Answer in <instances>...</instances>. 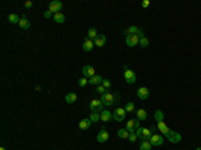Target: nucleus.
<instances>
[{
  "mask_svg": "<svg viewBox=\"0 0 201 150\" xmlns=\"http://www.w3.org/2000/svg\"><path fill=\"white\" fill-rule=\"evenodd\" d=\"M123 78H125L126 83H129V85H134V83H136V74H134V71H131L126 65L123 66Z\"/></svg>",
  "mask_w": 201,
  "mask_h": 150,
  "instance_id": "obj_1",
  "label": "nucleus"
},
{
  "mask_svg": "<svg viewBox=\"0 0 201 150\" xmlns=\"http://www.w3.org/2000/svg\"><path fill=\"white\" fill-rule=\"evenodd\" d=\"M101 102H102V103H103L106 107L113 106V105H114V102H115V97H114V94H111V93H109V91H106L105 94H102V97H101Z\"/></svg>",
  "mask_w": 201,
  "mask_h": 150,
  "instance_id": "obj_2",
  "label": "nucleus"
},
{
  "mask_svg": "<svg viewBox=\"0 0 201 150\" xmlns=\"http://www.w3.org/2000/svg\"><path fill=\"white\" fill-rule=\"evenodd\" d=\"M137 135H138V138H141V140H145V141H149L150 137L153 135V131H151L150 129H148V127H139V129H137Z\"/></svg>",
  "mask_w": 201,
  "mask_h": 150,
  "instance_id": "obj_3",
  "label": "nucleus"
},
{
  "mask_svg": "<svg viewBox=\"0 0 201 150\" xmlns=\"http://www.w3.org/2000/svg\"><path fill=\"white\" fill-rule=\"evenodd\" d=\"M89 107H90V110H91V113H102L103 111L105 105L101 102V99H93V101L90 102Z\"/></svg>",
  "mask_w": 201,
  "mask_h": 150,
  "instance_id": "obj_4",
  "label": "nucleus"
},
{
  "mask_svg": "<svg viewBox=\"0 0 201 150\" xmlns=\"http://www.w3.org/2000/svg\"><path fill=\"white\" fill-rule=\"evenodd\" d=\"M137 129H139V121L137 118H133L130 119V121H128V123H126V130H128L129 133H136Z\"/></svg>",
  "mask_w": 201,
  "mask_h": 150,
  "instance_id": "obj_5",
  "label": "nucleus"
},
{
  "mask_svg": "<svg viewBox=\"0 0 201 150\" xmlns=\"http://www.w3.org/2000/svg\"><path fill=\"white\" fill-rule=\"evenodd\" d=\"M165 137H166L168 140H169V142H172V143H178L181 140H182V137H181L180 133L173 131V130H169V133H168Z\"/></svg>",
  "mask_w": 201,
  "mask_h": 150,
  "instance_id": "obj_6",
  "label": "nucleus"
},
{
  "mask_svg": "<svg viewBox=\"0 0 201 150\" xmlns=\"http://www.w3.org/2000/svg\"><path fill=\"white\" fill-rule=\"evenodd\" d=\"M125 115H126V110L123 109V107H117V109L114 110V113H113V118L117 122H122Z\"/></svg>",
  "mask_w": 201,
  "mask_h": 150,
  "instance_id": "obj_7",
  "label": "nucleus"
},
{
  "mask_svg": "<svg viewBox=\"0 0 201 150\" xmlns=\"http://www.w3.org/2000/svg\"><path fill=\"white\" fill-rule=\"evenodd\" d=\"M63 4L62 1H59V0H52V1L50 3V5H48V11H51L52 13H59V11L62 10Z\"/></svg>",
  "mask_w": 201,
  "mask_h": 150,
  "instance_id": "obj_8",
  "label": "nucleus"
},
{
  "mask_svg": "<svg viewBox=\"0 0 201 150\" xmlns=\"http://www.w3.org/2000/svg\"><path fill=\"white\" fill-rule=\"evenodd\" d=\"M164 137L162 135H158V134H153L150 137L149 142L151 143V146H161L162 143H164Z\"/></svg>",
  "mask_w": 201,
  "mask_h": 150,
  "instance_id": "obj_9",
  "label": "nucleus"
},
{
  "mask_svg": "<svg viewBox=\"0 0 201 150\" xmlns=\"http://www.w3.org/2000/svg\"><path fill=\"white\" fill-rule=\"evenodd\" d=\"M82 74H83L85 78H93L95 75V70H94L93 66L86 65V66H83V68H82Z\"/></svg>",
  "mask_w": 201,
  "mask_h": 150,
  "instance_id": "obj_10",
  "label": "nucleus"
},
{
  "mask_svg": "<svg viewBox=\"0 0 201 150\" xmlns=\"http://www.w3.org/2000/svg\"><path fill=\"white\" fill-rule=\"evenodd\" d=\"M137 44H139V38L137 35H129V36H126V46L128 47H134Z\"/></svg>",
  "mask_w": 201,
  "mask_h": 150,
  "instance_id": "obj_11",
  "label": "nucleus"
},
{
  "mask_svg": "<svg viewBox=\"0 0 201 150\" xmlns=\"http://www.w3.org/2000/svg\"><path fill=\"white\" fill-rule=\"evenodd\" d=\"M109 137H110L109 131H107V130H105V129H102L101 131L98 133V135H97V140H98V142H99V143H105V142H107V140H109Z\"/></svg>",
  "mask_w": 201,
  "mask_h": 150,
  "instance_id": "obj_12",
  "label": "nucleus"
},
{
  "mask_svg": "<svg viewBox=\"0 0 201 150\" xmlns=\"http://www.w3.org/2000/svg\"><path fill=\"white\" fill-rule=\"evenodd\" d=\"M149 95H150V93L146 87H139L138 90H137V97H138L139 99H148Z\"/></svg>",
  "mask_w": 201,
  "mask_h": 150,
  "instance_id": "obj_13",
  "label": "nucleus"
},
{
  "mask_svg": "<svg viewBox=\"0 0 201 150\" xmlns=\"http://www.w3.org/2000/svg\"><path fill=\"white\" fill-rule=\"evenodd\" d=\"M94 40H91V39H89V38H86L83 40V50L85 51H87V52H90V51H93V48H94Z\"/></svg>",
  "mask_w": 201,
  "mask_h": 150,
  "instance_id": "obj_14",
  "label": "nucleus"
},
{
  "mask_svg": "<svg viewBox=\"0 0 201 150\" xmlns=\"http://www.w3.org/2000/svg\"><path fill=\"white\" fill-rule=\"evenodd\" d=\"M113 114L109 111V110H103V111L101 113V121H103V122H110V121H113Z\"/></svg>",
  "mask_w": 201,
  "mask_h": 150,
  "instance_id": "obj_15",
  "label": "nucleus"
},
{
  "mask_svg": "<svg viewBox=\"0 0 201 150\" xmlns=\"http://www.w3.org/2000/svg\"><path fill=\"white\" fill-rule=\"evenodd\" d=\"M19 27H20L22 30H28L30 27H31V23H30V20L26 18V16H22V20L19 22Z\"/></svg>",
  "mask_w": 201,
  "mask_h": 150,
  "instance_id": "obj_16",
  "label": "nucleus"
},
{
  "mask_svg": "<svg viewBox=\"0 0 201 150\" xmlns=\"http://www.w3.org/2000/svg\"><path fill=\"white\" fill-rule=\"evenodd\" d=\"M102 80H103V78H102L101 75L95 74L94 76L89 79V83H90V85H93V86H98V85H101V83H102Z\"/></svg>",
  "mask_w": 201,
  "mask_h": 150,
  "instance_id": "obj_17",
  "label": "nucleus"
},
{
  "mask_svg": "<svg viewBox=\"0 0 201 150\" xmlns=\"http://www.w3.org/2000/svg\"><path fill=\"white\" fill-rule=\"evenodd\" d=\"M90 126H91V119H82V121L81 122H79V129H81V130H87V129H89V127Z\"/></svg>",
  "mask_w": 201,
  "mask_h": 150,
  "instance_id": "obj_18",
  "label": "nucleus"
},
{
  "mask_svg": "<svg viewBox=\"0 0 201 150\" xmlns=\"http://www.w3.org/2000/svg\"><path fill=\"white\" fill-rule=\"evenodd\" d=\"M136 115H137V119H138V121H145V119H148V113L145 111L144 109H138V110H137Z\"/></svg>",
  "mask_w": 201,
  "mask_h": 150,
  "instance_id": "obj_19",
  "label": "nucleus"
},
{
  "mask_svg": "<svg viewBox=\"0 0 201 150\" xmlns=\"http://www.w3.org/2000/svg\"><path fill=\"white\" fill-rule=\"evenodd\" d=\"M105 43H106V36L105 35H98L97 39L94 40V44L97 47H103Z\"/></svg>",
  "mask_w": 201,
  "mask_h": 150,
  "instance_id": "obj_20",
  "label": "nucleus"
},
{
  "mask_svg": "<svg viewBox=\"0 0 201 150\" xmlns=\"http://www.w3.org/2000/svg\"><path fill=\"white\" fill-rule=\"evenodd\" d=\"M20 20H22V18H19V15H16V13H10L8 15V22L11 24H19Z\"/></svg>",
  "mask_w": 201,
  "mask_h": 150,
  "instance_id": "obj_21",
  "label": "nucleus"
},
{
  "mask_svg": "<svg viewBox=\"0 0 201 150\" xmlns=\"http://www.w3.org/2000/svg\"><path fill=\"white\" fill-rule=\"evenodd\" d=\"M52 20L55 22V23H65V20H66V16L63 15L62 12H59V13H55L54 16H52Z\"/></svg>",
  "mask_w": 201,
  "mask_h": 150,
  "instance_id": "obj_22",
  "label": "nucleus"
},
{
  "mask_svg": "<svg viewBox=\"0 0 201 150\" xmlns=\"http://www.w3.org/2000/svg\"><path fill=\"white\" fill-rule=\"evenodd\" d=\"M65 99H66V102L67 103H74V102H76V99H78V97H76V94L75 93H68L67 95L65 97Z\"/></svg>",
  "mask_w": 201,
  "mask_h": 150,
  "instance_id": "obj_23",
  "label": "nucleus"
},
{
  "mask_svg": "<svg viewBox=\"0 0 201 150\" xmlns=\"http://www.w3.org/2000/svg\"><path fill=\"white\" fill-rule=\"evenodd\" d=\"M157 126H158V130H159V131H161L164 135H166L168 133H169V130H170L169 127H168L164 123V121H162V122H158V123H157Z\"/></svg>",
  "mask_w": 201,
  "mask_h": 150,
  "instance_id": "obj_24",
  "label": "nucleus"
},
{
  "mask_svg": "<svg viewBox=\"0 0 201 150\" xmlns=\"http://www.w3.org/2000/svg\"><path fill=\"white\" fill-rule=\"evenodd\" d=\"M138 30H139V28H137L136 26H130L125 32H123V34H125L126 36H129V35H136L137 32H138Z\"/></svg>",
  "mask_w": 201,
  "mask_h": 150,
  "instance_id": "obj_25",
  "label": "nucleus"
},
{
  "mask_svg": "<svg viewBox=\"0 0 201 150\" xmlns=\"http://www.w3.org/2000/svg\"><path fill=\"white\" fill-rule=\"evenodd\" d=\"M129 135H130V133H129L126 129H119V130H118V137H119V138L129 140Z\"/></svg>",
  "mask_w": 201,
  "mask_h": 150,
  "instance_id": "obj_26",
  "label": "nucleus"
},
{
  "mask_svg": "<svg viewBox=\"0 0 201 150\" xmlns=\"http://www.w3.org/2000/svg\"><path fill=\"white\" fill-rule=\"evenodd\" d=\"M139 150H151V143L149 142V141L142 140L141 145H139Z\"/></svg>",
  "mask_w": 201,
  "mask_h": 150,
  "instance_id": "obj_27",
  "label": "nucleus"
},
{
  "mask_svg": "<svg viewBox=\"0 0 201 150\" xmlns=\"http://www.w3.org/2000/svg\"><path fill=\"white\" fill-rule=\"evenodd\" d=\"M97 36H98L97 30H95V28H90L89 32H87V38L91 39V40H95V39H97Z\"/></svg>",
  "mask_w": 201,
  "mask_h": 150,
  "instance_id": "obj_28",
  "label": "nucleus"
},
{
  "mask_svg": "<svg viewBox=\"0 0 201 150\" xmlns=\"http://www.w3.org/2000/svg\"><path fill=\"white\" fill-rule=\"evenodd\" d=\"M154 118H156L157 123H158V122H162L164 121V113H162L161 110H156V111H154Z\"/></svg>",
  "mask_w": 201,
  "mask_h": 150,
  "instance_id": "obj_29",
  "label": "nucleus"
},
{
  "mask_svg": "<svg viewBox=\"0 0 201 150\" xmlns=\"http://www.w3.org/2000/svg\"><path fill=\"white\" fill-rule=\"evenodd\" d=\"M90 119H91V122H98V121H101V114L99 113H91L90 114Z\"/></svg>",
  "mask_w": 201,
  "mask_h": 150,
  "instance_id": "obj_30",
  "label": "nucleus"
},
{
  "mask_svg": "<svg viewBox=\"0 0 201 150\" xmlns=\"http://www.w3.org/2000/svg\"><path fill=\"white\" fill-rule=\"evenodd\" d=\"M87 83H89V79H87V78H85V76H82L81 79L78 80V86H79V87H85Z\"/></svg>",
  "mask_w": 201,
  "mask_h": 150,
  "instance_id": "obj_31",
  "label": "nucleus"
},
{
  "mask_svg": "<svg viewBox=\"0 0 201 150\" xmlns=\"http://www.w3.org/2000/svg\"><path fill=\"white\" fill-rule=\"evenodd\" d=\"M139 46L144 47V48H145V47H148V46H149V39H148V38L139 39Z\"/></svg>",
  "mask_w": 201,
  "mask_h": 150,
  "instance_id": "obj_32",
  "label": "nucleus"
},
{
  "mask_svg": "<svg viewBox=\"0 0 201 150\" xmlns=\"http://www.w3.org/2000/svg\"><path fill=\"white\" fill-rule=\"evenodd\" d=\"M126 113H133L134 111V103L133 102H129L128 105H126Z\"/></svg>",
  "mask_w": 201,
  "mask_h": 150,
  "instance_id": "obj_33",
  "label": "nucleus"
},
{
  "mask_svg": "<svg viewBox=\"0 0 201 150\" xmlns=\"http://www.w3.org/2000/svg\"><path fill=\"white\" fill-rule=\"evenodd\" d=\"M102 86H103V87L107 90V88L111 87V82H110L109 79H103V80H102Z\"/></svg>",
  "mask_w": 201,
  "mask_h": 150,
  "instance_id": "obj_34",
  "label": "nucleus"
},
{
  "mask_svg": "<svg viewBox=\"0 0 201 150\" xmlns=\"http://www.w3.org/2000/svg\"><path fill=\"white\" fill-rule=\"evenodd\" d=\"M137 138H138L137 133H130V135H129V141H130V142H136Z\"/></svg>",
  "mask_w": 201,
  "mask_h": 150,
  "instance_id": "obj_35",
  "label": "nucleus"
},
{
  "mask_svg": "<svg viewBox=\"0 0 201 150\" xmlns=\"http://www.w3.org/2000/svg\"><path fill=\"white\" fill-rule=\"evenodd\" d=\"M95 90H97V93H99L101 95H102V94L106 93V88H105L103 86H97V88H95Z\"/></svg>",
  "mask_w": 201,
  "mask_h": 150,
  "instance_id": "obj_36",
  "label": "nucleus"
},
{
  "mask_svg": "<svg viewBox=\"0 0 201 150\" xmlns=\"http://www.w3.org/2000/svg\"><path fill=\"white\" fill-rule=\"evenodd\" d=\"M31 7H32V1H26V3H24V8H26V10H30Z\"/></svg>",
  "mask_w": 201,
  "mask_h": 150,
  "instance_id": "obj_37",
  "label": "nucleus"
},
{
  "mask_svg": "<svg viewBox=\"0 0 201 150\" xmlns=\"http://www.w3.org/2000/svg\"><path fill=\"white\" fill-rule=\"evenodd\" d=\"M149 5H150V1H149V0H144V1H142V7H144V8H148Z\"/></svg>",
  "mask_w": 201,
  "mask_h": 150,
  "instance_id": "obj_38",
  "label": "nucleus"
},
{
  "mask_svg": "<svg viewBox=\"0 0 201 150\" xmlns=\"http://www.w3.org/2000/svg\"><path fill=\"white\" fill-rule=\"evenodd\" d=\"M51 16H52V12H51V11H46V12H45V18H46V19H50Z\"/></svg>",
  "mask_w": 201,
  "mask_h": 150,
  "instance_id": "obj_39",
  "label": "nucleus"
},
{
  "mask_svg": "<svg viewBox=\"0 0 201 150\" xmlns=\"http://www.w3.org/2000/svg\"><path fill=\"white\" fill-rule=\"evenodd\" d=\"M0 150H7V149H5V148H0Z\"/></svg>",
  "mask_w": 201,
  "mask_h": 150,
  "instance_id": "obj_40",
  "label": "nucleus"
},
{
  "mask_svg": "<svg viewBox=\"0 0 201 150\" xmlns=\"http://www.w3.org/2000/svg\"><path fill=\"white\" fill-rule=\"evenodd\" d=\"M196 150H201V148H197V149H196Z\"/></svg>",
  "mask_w": 201,
  "mask_h": 150,
  "instance_id": "obj_41",
  "label": "nucleus"
}]
</instances>
